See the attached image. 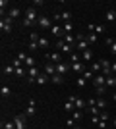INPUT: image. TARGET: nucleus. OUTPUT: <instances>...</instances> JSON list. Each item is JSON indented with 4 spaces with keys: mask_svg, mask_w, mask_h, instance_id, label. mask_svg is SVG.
Listing matches in <instances>:
<instances>
[{
    "mask_svg": "<svg viewBox=\"0 0 116 129\" xmlns=\"http://www.w3.org/2000/svg\"><path fill=\"white\" fill-rule=\"evenodd\" d=\"M37 19H39V16H37V12H35V8L31 6V8L25 10V17H23L21 23L25 27H31V25H37Z\"/></svg>",
    "mask_w": 116,
    "mask_h": 129,
    "instance_id": "f257e3e1",
    "label": "nucleus"
},
{
    "mask_svg": "<svg viewBox=\"0 0 116 129\" xmlns=\"http://www.w3.org/2000/svg\"><path fill=\"white\" fill-rule=\"evenodd\" d=\"M91 48V44L87 43V39H85V35H77V44H76V50H81V52H85V50Z\"/></svg>",
    "mask_w": 116,
    "mask_h": 129,
    "instance_id": "f03ea898",
    "label": "nucleus"
},
{
    "mask_svg": "<svg viewBox=\"0 0 116 129\" xmlns=\"http://www.w3.org/2000/svg\"><path fill=\"white\" fill-rule=\"evenodd\" d=\"M12 25H14V19H12V17H2V21H0V29H2V33H6V35H8V33H12Z\"/></svg>",
    "mask_w": 116,
    "mask_h": 129,
    "instance_id": "7ed1b4c3",
    "label": "nucleus"
},
{
    "mask_svg": "<svg viewBox=\"0 0 116 129\" xmlns=\"http://www.w3.org/2000/svg\"><path fill=\"white\" fill-rule=\"evenodd\" d=\"M25 114H17L14 116V123H16V129H27V121H25Z\"/></svg>",
    "mask_w": 116,
    "mask_h": 129,
    "instance_id": "20e7f679",
    "label": "nucleus"
},
{
    "mask_svg": "<svg viewBox=\"0 0 116 129\" xmlns=\"http://www.w3.org/2000/svg\"><path fill=\"white\" fill-rule=\"evenodd\" d=\"M56 48L60 50V52H66V54H72V52H76V46H72V44H68V43H64V41H58L56 43Z\"/></svg>",
    "mask_w": 116,
    "mask_h": 129,
    "instance_id": "39448f33",
    "label": "nucleus"
},
{
    "mask_svg": "<svg viewBox=\"0 0 116 129\" xmlns=\"http://www.w3.org/2000/svg\"><path fill=\"white\" fill-rule=\"evenodd\" d=\"M70 70H72L70 62H60V64H56V73H60V75H66Z\"/></svg>",
    "mask_w": 116,
    "mask_h": 129,
    "instance_id": "423d86ee",
    "label": "nucleus"
},
{
    "mask_svg": "<svg viewBox=\"0 0 116 129\" xmlns=\"http://www.w3.org/2000/svg\"><path fill=\"white\" fill-rule=\"evenodd\" d=\"M39 75H41L39 68H29V70H27V83H35Z\"/></svg>",
    "mask_w": 116,
    "mask_h": 129,
    "instance_id": "0eeeda50",
    "label": "nucleus"
},
{
    "mask_svg": "<svg viewBox=\"0 0 116 129\" xmlns=\"http://www.w3.org/2000/svg\"><path fill=\"white\" fill-rule=\"evenodd\" d=\"M37 25L41 27V29H50V27H52V21H50V19H49L47 16H39Z\"/></svg>",
    "mask_w": 116,
    "mask_h": 129,
    "instance_id": "6e6552de",
    "label": "nucleus"
},
{
    "mask_svg": "<svg viewBox=\"0 0 116 129\" xmlns=\"http://www.w3.org/2000/svg\"><path fill=\"white\" fill-rule=\"evenodd\" d=\"M93 85H95V89H99V87H106V77L103 75V73L95 75V79H93Z\"/></svg>",
    "mask_w": 116,
    "mask_h": 129,
    "instance_id": "1a4fd4ad",
    "label": "nucleus"
},
{
    "mask_svg": "<svg viewBox=\"0 0 116 129\" xmlns=\"http://www.w3.org/2000/svg\"><path fill=\"white\" fill-rule=\"evenodd\" d=\"M47 58L50 60V64H60L62 62V56H60V52H47Z\"/></svg>",
    "mask_w": 116,
    "mask_h": 129,
    "instance_id": "9d476101",
    "label": "nucleus"
},
{
    "mask_svg": "<svg viewBox=\"0 0 116 129\" xmlns=\"http://www.w3.org/2000/svg\"><path fill=\"white\" fill-rule=\"evenodd\" d=\"M70 66H72V71H76L79 75H83V71L87 70V66L83 64V62H76V64H70Z\"/></svg>",
    "mask_w": 116,
    "mask_h": 129,
    "instance_id": "9b49d317",
    "label": "nucleus"
},
{
    "mask_svg": "<svg viewBox=\"0 0 116 129\" xmlns=\"http://www.w3.org/2000/svg\"><path fill=\"white\" fill-rule=\"evenodd\" d=\"M43 73H47L49 77H52V75L56 73V66L50 64V62H49V64H44V71H43Z\"/></svg>",
    "mask_w": 116,
    "mask_h": 129,
    "instance_id": "f8f14e48",
    "label": "nucleus"
},
{
    "mask_svg": "<svg viewBox=\"0 0 116 129\" xmlns=\"http://www.w3.org/2000/svg\"><path fill=\"white\" fill-rule=\"evenodd\" d=\"M62 41L68 43V44H72V46H76V44H77V35H64Z\"/></svg>",
    "mask_w": 116,
    "mask_h": 129,
    "instance_id": "ddd939ff",
    "label": "nucleus"
},
{
    "mask_svg": "<svg viewBox=\"0 0 116 129\" xmlns=\"http://www.w3.org/2000/svg\"><path fill=\"white\" fill-rule=\"evenodd\" d=\"M64 110H66V114H74L77 108H76V104H74L72 100H66V102H64Z\"/></svg>",
    "mask_w": 116,
    "mask_h": 129,
    "instance_id": "4468645a",
    "label": "nucleus"
},
{
    "mask_svg": "<svg viewBox=\"0 0 116 129\" xmlns=\"http://www.w3.org/2000/svg\"><path fill=\"white\" fill-rule=\"evenodd\" d=\"M50 33H52L54 37H64V29H62L60 25H52L50 27Z\"/></svg>",
    "mask_w": 116,
    "mask_h": 129,
    "instance_id": "2eb2a0df",
    "label": "nucleus"
},
{
    "mask_svg": "<svg viewBox=\"0 0 116 129\" xmlns=\"http://www.w3.org/2000/svg\"><path fill=\"white\" fill-rule=\"evenodd\" d=\"M89 70L93 71L95 75H99V71H101V70H103V66H101V62H99V60H97V62H93V64L89 66Z\"/></svg>",
    "mask_w": 116,
    "mask_h": 129,
    "instance_id": "dca6fc26",
    "label": "nucleus"
},
{
    "mask_svg": "<svg viewBox=\"0 0 116 129\" xmlns=\"http://www.w3.org/2000/svg\"><path fill=\"white\" fill-rule=\"evenodd\" d=\"M50 83H54V85H62V83H64V75H60V73H54V75L50 77Z\"/></svg>",
    "mask_w": 116,
    "mask_h": 129,
    "instance_id": "f3484780",
    "label": "nucleus"
},
{
    "mask_svg": "<svg viewBox=\"0 0 116 129\" xmlns=\"http://www.w3.org/2000/svg\"><path fill=\"white\" fill-rule=\"evenodd\" d=\"M35 114V98H31L27 104V110H25V116H33Z\"/></svg>",
    "mask_w": 116,
    "mask_h": 129,
    "instance_id": "a211bd4d",
    "label": "nucleus"
},
{
    "mask_svg": "<svg viewBox=\"0 0 116 129\" xmlns=\"http://www.w3.org/2000/svg\"><path fill=\"white\" fill-rule=\"evenodd\" d=\"M49 79H50V77L47 75V73H41V75L37 77V81H35V83H37V85H47V83H49Z\"/></svg>",
    "mask_w": 116,
    "mask_h": 129,
    "instance_id": "6ab92c4d",
    "label": "nucleus"
},
{
    "mask_svg": "<svg viewBox=\"0 0 116 129\" xmlns=\"http://www.w3.org/2000/svg\"><path fill=\"white\" fill-rule=\"evenodd\" d=\"M0 94H2V98H10L12 96V89L8 85H4L2 89H0Z\"/></svg>",
    "mask_w": 116,
    "mask_h": 129,
    "instance_id": "aec40b11",
    "label": "nucleus"
},
{
    "mask_svg": "<svg viewBox=\"0 0 116 129\" xmlns=\"http://www.w3.org/2000/svg\"><path fill=\"white\" fill-rule=\"evenodd\" d=\"M81 58H83V62H91V60H93V50L89 48V50H85V52H81Z\"/></svg>",
    "mask_w": 116,
    "mask_h": 129,
    "instance_id": "412c9836",
    "label": "nucleus"
},
{
    "mask_svg": "<svg viewBox=\"0 0 116 129\" xmlns=\"http://www.w3.org/2000/svg\"><path fill=\"white\" fill-rule=\"evenodd\" d=\"M85 39H87V43H89V44L97 43V33H95V31H89L87 35H85Z\"/></svg>",
    "mask_w": 116,
    "mask_h": 129,
    "instance_id": "4be33fe9",
    "label": "nucleus"
},
{
    "mask_svg": "<svg viewBox=\"0 0 116 129\" xmlns=\"http://www.w3.org/2000/svg\"><path fill=\"white\" fill-rule=\"evenodd\" d=\"M64 35H74V25H72V21H68V23H64Z\"/></svg>",
    "mask_w": 116,
    "mask_h": 129,
    "instance_id": "5701e85b",
    "label": "nucleus"
},
{
    "mask_svg": "<svg viewBox=\"0 0 116 129\" xmlns=\"http://www.w3.org/2000/svg\"><path fill=\"white\" fill-rule=\"evenodd\" d=\"M39 48H41V50H47V48H49V39H47V37H41V39H39Z\"/></svg>",
    "mask_w": 116,
    "mask_h": 129,
    "instance_id": "b1692460",
    "label": "nucleus"
},
{
    "mask_svg": "<svg viewBox=\"0 0 116 129\" xmlns=\"http://www.w3.org/2000/svg\"><path fill=\"white\" fill-rule=\"evenodd\" d=\"M8 17H12V19L16 21L17 17H19V10H17V8H10V12H8Z\"/></svg>",
    "mask_w": 116,
    "mask_h": 129,
    "instance_id": "393cba45",
    "label": "nucleus"
},
{
    "mask_svg": "<svg viewBox=\"0 0 116 129\" xmlns=\"http://www.w3.org/2000/svg\"><path fill=\"white\" fill-rule=\"evenodd\" d=\"M105 19H106V21H114V19H116V10H108L105 14Z\"/></svg>",
    "mask_w": 116,
    "mask_h": 129,
    "instance_id": "a878e982",
    "label": "nucleus"
},
{
    "mask_svg": "<svg viewBox=\"0 0 116 129\" xmlns=\"http://www.w3.org/2000/svg\"><path fill=\"white\" fill-rule=\"evenodd\" d=\"M85 106H87V102H85L83 98H79V96H77V98H76V108L83 112V108H85Z\"/></svg>",
    "mask_w": 116,
    "mask_h": 129,
    "instance_id": "bb28decb",
    "label": "nucleus"
},
{
    "mask_svg": "<svg viewBox=\"0 0 116 129\" xmlns=\"http://www.w3.org/2000/svg\"><path fill=\"white\" fill-rule=\"evenodd\" d=\"M23 66H25V68H35V58L33 56H27V60H25V62H23Z\"/></svg>",
    "mask_w": 116,
    "mask_h": 129,
    "instance_id": "cd10ccee",
    "label": "nucleus"
},
{
    "mask_svg": "<svg viewBox=\"0 0 116 129\" xmlns=\"http://www.w3.org/2000/svg\"><path fill=\"white\" fill-rule=\"evenodd\" d=\"M97 108H99L101 112H105V108H106V100L105 98H97Z\"/></svg>",
    "mask_w": 116,
    "mask_h": 129,
    "instance_id": "c85d7f7f",
    "label": "nucleus"
},
{
    "mask_svg": "<svg viewBox=\"0 0 116 129\" xmlns=\"http://www.w3.org/2000/svg\"><path fill=\"white\" fill-rule=\"evenodd\" d=\"M16 77H19V79H27V75H25V68H16Z\"/></svg>",
    "mask_w": 116,
    "mask_h": 129,
    "instance_id": "c756f323",
    "label": "nucleus"
},
{
    "mask_svg": "<svg viewBox=\"0 0 116 129\" xmlns=\"http://www.w3.org/2000/svg\"><path fill=\"white\" fill-rule=\"evenodd\" d=\"M4 73L6 75H16V68L14 66H4Z\"/></svg>",
    "mask_w": 116,
    "mask_h": 129,
    "instance_id": "7c9ffc66",
    "label": "nucleus"
},
{
    "mask_svg": "<svg viewBox=\"0 0 116 129\" xmlns=\"http://www.w3.org/2000/svg\"><path fill=\"white\" fill-rule=\"evenodd\" d=\"M85 83H87V79H85L83 75H79V77H77V81H76V85L79 87V89H83V87H85Z\"/></svg>",
    "mask_w": 116,
    "mask_h": 129,
    "instance_id": "2f4dec72",
    "label": "nucleus"
},
{
    "mask_svg": "<svg viewBox=\"0 0 116 129\" xmlns=\"http://www.w3.org/2000/svg\"><path fill=\"white\" fill-rule=\"evenodd\" d=\"M2 129H16L14 119H12V121H2Z\"/></svg>",
    "mask_w": 116,
    "mask_h": 129,
    "instance_id": "473e14b6",
    "label": "nucleus"
},
{
    "mask_svg": "<svg viewBox=\"0 0 116 129\" xmlns=\"http://www.w3.org/2000/svg\"><path fill=\"white\" fill-rule=\"evenodd\" d=\"M106 44L110 46V50H112V54L116 56V41H112V39H106Z\"/></svg>",
    "mask_w": 116,
    "mask_h": 129,
    "instance_id": "72a5a7b5",
    "label": "nucleus"
},
{
    "mask_svg": "<svg viewBox=\"0 0 116 129\" xmlns=\"http://www.w3.org/2000/svg\"><path fill=\"white\" fill-rule=\"evenodd\" d=\"M105 31H106V27L103 25V23H99V25H95V33H97V35H103Z\"/></svg>",
    "mask_w": 116,
    "mask_h": 129,
    "instance_id": "f704fd0d",
    "label": "nucleus"
},
{
    "mask_svg": "<svg viewBox=\"0 0 116 129\" xmlns=\"http://www.w3.org/2000/svg\"><path fill=\"white\" fill-rule=\"evenodd\" d=\"M83 77H85V79H91V81H93V79H95V73H93V71H91V70L87 68V70L83 71Z\"/></svg>",
    "mask_w": 116,
    "mask_h": 129,
    "instance_id": "c9c22d12",
    "label": "nucleus"
},
{
    "mask_svg": "<svg viewBox=\"0 0 116 129\" xmlns=\"http://www.w3.org/2000/svg\"><path fill=\"white\" fill-rule=\"evenodd\" d=\"M76 62H79V54L72 52V54H70V64H76Z\"/></svg>",
    "mask_w": 116,
    "mask_h": 129,
    "instance_id": "e433bc0d",
    "label": "nucleus"
},
{
    "mask_svg": "<svg viewBox=\"0 0 116 129\" xmlns=\"http://www.w3.org/2000/svg\"><path fill=\"white\" fill-rule=\"evenodd\" d=\"M62 19L68 23L70 19H72V12H68V10H66V12H62Z\"/></svg>",
    "mask_w": 116,
    "mask_h": 129,
    "instance_id": "4c0bfd02",
    "label": "nucleus"
},
{
    "mask_svg": "<svg viewBox=\"0 0 116 129\" xmlns=\"http://www.w3.org/2000/svg\"><path fill=\"white\" fill-rule=\"evenodd\" d=\"M12 66H14V68H23V62H19L17 58H14L12 60Z\"/></svg>",
    "mask_w": 116,
    "mask_h": 129,
    "instance_id": "58836bf2",
    "label": "nucleus"
},
{
    "mask_svg": "<svg viewBox=\"0 0 116 129\" xmlns=\"http://www.w3.org/2000/svg\"><path fill=\"white\" fill-rule=\"evenodd\" d=\"M81 116H83V114H81V110H76V112L72 114V118L76 119V121H77V119H81Z\"/></svg>",
    "mask_w": 116,
    "mask_h": 129,
    "instance_id": "ea45409f",
    "label": "nucleus"
},
{
    "mask_svg": "<svg viewBox=\"0 0 116 129\" xmlns=\"http://www.w3.org/2000/svg\"><path fill=\"white\" fill-rule=\"evenodd\" d=\"M16 58L19 60V62H25V60H27V54H25V52H19V54L16 56Z\"/></svg>",
    "mask_w": 116,
    "mask_h": 129,
    "instance_id": "a19ab883",
    "label": "nucleus"
},
{
    "mask_svg": "<svg viewBox=\"0 0 116 129\" xmlns=\"http://www.w3.org/2000/svg\"><path fill=\"white\" fill-rule=\"evenodd\" d=\"M108 118H110V116H108L106 112H101V114H99V119H103V121H106Z\"/></svg>",
    "mask_w": 116,
    "mask_h": 129,
    "instance_id": "79ce46f5",
    "label": "nucleus"
},
{
    "mask_svg": "<svg viewBox=\"0 0 116 129\" xmlns=\"http://www.w3.org/2000/svg\"><path fill=\"white\" fill-rule=\"evenodd\" d=\"M99 62H101V66H103V68H110V62H108V60L103 58V60H99Z\"/></svg>",
    "mask_w": 116,
    "mask_h": 129,
    "instance_id": "37998d69",
    "label": "nucleus"
},
{
    "mask_svg": "<svg viewBox=\"0 0 116 129\" xmlns=\"http://www.w3.org/2000/svg\"><path fill=\"white\" fill-rule=\"evenodd\" d=\"M87 106H97V98H87Z\"/></svg>",
    "mask_w": 116,
    "mask_h": 129,
    "instance_id": "c03bdc74",
    "label": "nucleus"
},
{
    "mask_svg": "<svg viewBox=\"0 0 116 129\" xmlns=\"http://www.w3.org/2000/svg\"><path fill=\"white\" fill-rule=\"evenodd\" d=\"M66 125H68V127H74V125H76V119H74V118H70V119L66 121Z\"/></svg>",
    "mask_w": 116,
    "mask_h": 129,
    "instance_id": "a18cd8bd",
    "label": "nucleus"
},
{
    "mask_svg": "<svg viewBox=\"0 0 116 129\" xmlns=\"http://www.w3.org/2000/svg\"><path fill=\"white\" fill-rule=\"evenodd\" d=\"M105 89H106V87H99V89H97V94H99V96H101V94H105Z\"/></svg>",
    "mask_w": 116,
    "mask_h": 129,
    "instance_id": "49530a36",
    "label": "nucleus"
},
{
    "mask_svg": "<svg viewBox=\"0 0 116 129\" xmlns=\"http://www.w3.org/2000/svg\"><path fill=\"white\" fill-rule=\"evenodd\" d=\"M97 125H99L101 129H105V127H106V121H103V119H99V123H97Z\"/></svg>",
    "mask_w": 116,
    "mask_h": 129,
    "instance_id": "de8ad7c7",
    "label": "nucleus"
},
{
    "mask_svg": "<svg viewBox=\"0 0 116 129\" xmlns=\"http://www.w3.org/2000/svg\"><path fill=\"white\" fill-rule=\"evenodd\" d=\"M91 121H93V123L97 125V123H99V116H93V118H91Z\"/></svg>",
    "mask_w": 116,
    "mask_h": 129,
    "instance_id": "09e8293b",
    "label": "nucleus"
},
{
    "mask_svg": "<svg viewBox=\"0 0 116 129\" xmlns=\"http://www.w3.org/2000/svg\"><path fill=\"white\" fill-rule=\"evenodd\" d=\"M43 4H44L43 0H35V2H33V6H43Z\"/></svg>",
    "mask_w": 116,
    "mask_h": 129,
    "instance_id": "8fccbe9b",
    "label": "nucleus"
},
{
    "mask_svg": "<svg viewBox=\"0 0 116 129\" xmlns=\"http://www.w3.org/2000/svg\"><path fill=\"white\" fill-rule=\"evenodd\" d=\"M110 70H112V73H116V62H112V64H110Z\"/></svg>",
    "mask_w": 116,
    "mask_h": 129,
    "instance_id": "3c124183",
    "label": "nucleus"
},
{
    "mask_svg": "<svg viewBox=\"0 0 116 129\" xmlns=\"http://www.w3.org/2000/svg\"><path fill=\"white\" fill-rule=\"evenodd\" d=\"M112 127H114V129H116V118H114V119H112Z\"/></svg>",
    "mask_w": 116,
    "mask_h": 129,
    "instance_id": "603ef678",
    "label": "nucleus"
},
{
    "mask_svg": "<svg viewBox=\"0 0 116 129\" xmlns=\"http://www.w3.org/2000/svg\"><path fill=\"white\" fill-rule=\"evenodd\" d=\"M112 100H114V102H116V94H112Z\"/></svg>",
    "mask_w": 116,
    "mask_h": 129,
    "instance_id": "864d4df0",
    "label": "nucleus"
},
{
    "mask_svg": "<svg viewBox=\"0 0 116 129\" xmlns=\"http://www.w3.org/2000/svg\"><path fill=\"white\" fill-rule=\"evenodd\" d=\"M76 129H79V127H76Z\"/></svg>",
    "mask_w": 116,
    "mask_h": 129,
    "instance_id": "5fc2aeb1",
    "label": "nucleus"
}]
</instances>
